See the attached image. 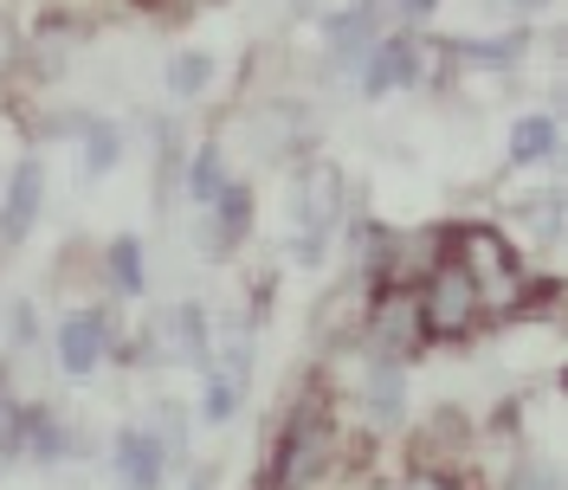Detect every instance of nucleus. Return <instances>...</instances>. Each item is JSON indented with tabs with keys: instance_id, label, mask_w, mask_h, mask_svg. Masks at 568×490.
<instances>
[{
	"instance_id": "1",
	"label": "nucleus",
	"mask_w": 568,
	"mask_h": 490,
	"mask_svg": "<svg viewBox=\"0 0 568 490\" xmlns=\"http://www.w3.org/2000/svg\"><path fill=\"white\" fill-rule=\"evenodd\" d=\"M459 272H465V284H471L478 297H491V304H504V297L517 290V258H510V245L497 239V233H485V226H471L459 239Z\"/></svg>"
},
{
	"instance_id": "2",
	"label": "nucleus",
	"mask_w": 568,
	"mask_h": 490,
	"mask_svg": "<svg viewBox=\"0 0 568 490\" xmlns=\"http://www.w3.org/2000/svg\"><path fill=\"white\" fill-rule=\"evenodd\" d=\"M471 316H478V290L465 284L459 265H446L439 278L426 284V297H420L426 336H465V329H471Z\"/></svg>"
},
{
	"instance_id": "3",
	"label": "nucleus",
	"mask_w": 568,
	"mask_h": 490,
	"mask_svg": "<svg viewBox=\"0 0 568 490\" xmlns=\"http://www.w3.org/2000/svg\"><path fill=\"white\" fill-rule=\"evenodd\" d=\"M104 316H91V310H78L65 316V329H59V361H65V375H91L98 361H104Z\"/></svg>"
},
{
	"instance_id": "4",
	"label": "nucleus",
	"mask_w": 568,
	"mask_h": 490,
	"mask_svg": "<svg viewBox=\"0 0 568 490\" xmlns=\"http://www.w3.org/2000/svg\"><path fill=\"white\" fill-rule=\"evenodd\" d=\"M116 478L130 490L162 484V439H155V432H123V439H116Z\"/></svg>"
},
{
	"instance_id": "5",
	"label": "nucleus",
	"mask_w": 568,
	"mask_h": 490,
	"mask_svg": "<svg viewBox=\"0 0 568 490\" xmlns=\"http://www.w3.org/2000/svg\"><path fill=\"white\" fill-rule=\"evenodd\" d=\"M33 207H39V169H33V162H20V175H13V194H7V213H0V239H7V245L27 239V226H33Z\"/></svg>"
},
{
	"instance_id": "6",
	"label": "nucleus",
	"mask_w": 568,
	"mask_h": 490,
	"mask_svg": "<svg viewBox=\"0 0 568 490\" xmlns=\"http://www.w3.org/2000/svg\"><path fill=\"white\" fill-rule=\"evenodd\" d=\"M329 213H336V169H311V187H297V220L311 226V239L329 226Z\"/></svg>"
},
{
	"instance_id": "7",
	"label": "nucleus",
	"mask_w": 568,
	"mask_h": 490,
	"mask_svg": "<svg viewBox=\"0 0 568 490\" xmlns=\"http://www.w3.org/2000/svg\"><path fill=\"white\" fill-rule=\"evenodd\" d=\"M542 155H556V123L549 116H524L510 130V162H542Z\"/></svg>"
},
{
	"instance_id": "8",
	"label": "nucleus",
	"mask_w": 568,
	"mask_h": 490,
	"mask_svg": "<svg viewBox=\"0 0 568 490\" xmlns=\"http://www.w3.org/2000/svg\"><path fill=\"white\" fill-rule=\"evenodd\" d=\"M407 71H414V45H407V39H388V52H382V59L368 65V91L382 98L394 78H407Z\"/></svg>"
},
{
	"instance_id": "9",
	"label": "nucleus",
	"mask_w": 568,
	"mask_h": 490,
	"mask_svg": "<svg viewBox=\"0 0 568 490\" xmlns=\"http://www.w3.org/2000/svg\"><path fill=\"white\" fill-rule=\"evenodd\" d=\"M226 194V181H220V149H201V162H194V201L213 207Z\"/></svg>"
},
{
	"instance_id": "10",
	"label": "nucleus",
	"mask_w": 568,
	"mask_h": 490,
	"mask_svg": "<svg viewBox=\"0 0 568 490\" xmlns=\"http://www.w3.org/2000/svg\"><path fill=\"white\" fill-rule=\"evenodd\" d=\"M169 78H175V91H181V98H194V91L207 84V59H201V52H181Z\"/></svg>"
},
{
	"instance_id": "11",
	"label": "nucleus",
	"mask_w": 568,
	"mask_h": 490,
	"mask_svg": "<svg viewBox=\"0 0 568 490\" xmlns=\"http://www.w3.org/2000/svg\"><path fill=\"white\" fill-rule=\"evenodd\" d=\"M110 265H116V278H123V290H142V252H136V239H116V252H110Z\"/></svg>"
},
{
	"instance_id": "12",
	"label": "nucleus",
	"mask_w": 568,
	"mask_h": 490,
	"mask_svg": "<svg viewBox=\"0 0 568 490\" xmlns=\"http://www.w3.org/2000/svg\"><path fill=\"white\" fill-rule=\"evenodd\" d=\"M233 400H240V381H233V375H213L207 381V420H226Z\"/></svg>"
},
{
	"instance_id": "13",
	"label": "nucleus",
	"mask_w": 568,
	"mask_h": 490,
	"mask_svg": "<svg viewBox=\"0 0 568 490\" xmlns=\"http://www.w3.org/2000/svg\"><path fill=\"white\" fill-rule=\"evenodd\" d=\"M110 162H116V130H91V149H84V169H91V175H104Z\"/></svg>"
},
{
	"instance_id": "14",
	"label": "nucleus",
	"mask_w": 568,
	"mask_h": 490,
	"mask_svg": "<svg viewBox=\"0 0 568 490\" xmlns=\"http://www.w3.org/2000/svg\"><path fill=\"white\" fill-rule=\"evenodd\" d=\"M510 490H562V478H556L549 465H524V471L510 478Z\"/></svg>"
},
{
	"instance_id": "15",
	"label": "nucleus",
	"mask_w": 568,
	"mask_h": 490,
	"mask_svg": "<svg viewBox=\"0 0 568 490\" xmlns=\"http://www.w3.org/2000/svg\"><path fill=\"white\" fill-rule=\"evenodd\" d=\"M407 490H465V484H459V478H446V471H420Z\"/></svg>"
},
{
	"instance_id": "16",
	"label": "nucleus",
	"mask_w": 568,
	"mask_h": 490,
	"mask_svg": "<svg viewBox=\"0 0 568 490\" xmlns=\"http://www.w3.org/2000/svg\"><path fill=\"white\" fill-rule=\"evenodd\" d=\"M13 52H20V45H13V27H7V20H0V71L13 65Z\"/></svg>"
}]
</instances>
